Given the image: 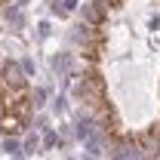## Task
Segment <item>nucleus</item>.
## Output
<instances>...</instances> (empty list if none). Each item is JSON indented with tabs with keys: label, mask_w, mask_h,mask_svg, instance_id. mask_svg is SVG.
<instances>
[{
	"label": "nucleus",
	"mask_w": 160,
	"mask_h": 160,
	"mask_svg": "<svg viewBox=\"0 0 160 160\" xmlns=\"http://www.w3.org/2000/svg\"><path fill=\"white\" fill-rule=\"evenodd\" d=\"M0 105H3V117H0V132L9 139V136H19L28 123L31 114V92L28 86L19 89H0Z\"/></svg>",
	"instance_id": "f257e3e1"
},
{
	"label": "nucleus",
	"mask_w": 160,
	"mask_h": 160,
	"mask_svg": "<svg viewBox=\"0 0 160 160\" xmlns=\"http://www.w3.org/2000/svg\"><path fill=\"white\" fill-rule=\"evenodd\" d=\"M80 96L86 99V105L102 108V102H105V86H102L99 74H86V77H83V83H80Z\"/></svg>",
	"instance_id": "f03ea898"
},
{
	"label": "nucleus",
	"mask_w": 160,
	"mask_h": 160,
	"mask_svg": "<svg viewBox=\"0 0 160 160\" xmlns=\"http://www.w3.org/2000/svg\"><path fill=\"white\" fill-rule=\"evenodd\" d=\"M108 3H111V6H120V3H123V0H108Z\"/></svg>",
	"instance_id": "7ed1b4c3"
}]
</instances>
